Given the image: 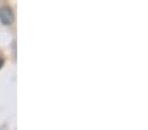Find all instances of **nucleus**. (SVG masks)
<instances>
[{
    "label": "nucleus",
    "mask_w": 148,
    "mask_h": 130,
    "mask_svg": "<svg viewBox=\"0 0 148 130\" xmlns=\"http://www.w3.org/2000/svg\"><path fill=\"white\" fill-rule=\"evenodd\" d=\"M3 66H4V61H3V59H1V58H0V68L3 67Z\"/></svg>",
    "instance_id": "obj_2"
},
{
    "label": "nucleus",
    "mask_w": 148,
    "mask_h": 130,
    "mask_svg": "<svg viewBox=\"0 0 148 130\" xmlns=\"http://www.w3.org/2000/svg\"><path fill=\"white\" fill-rule=\"evenodd\" d=\"M13 12L9 7H1L0 8V21L3 22L4 25H11L13 22Z\"/></svg>",
    "instance_id": "obj_1"
}]
</instances>
